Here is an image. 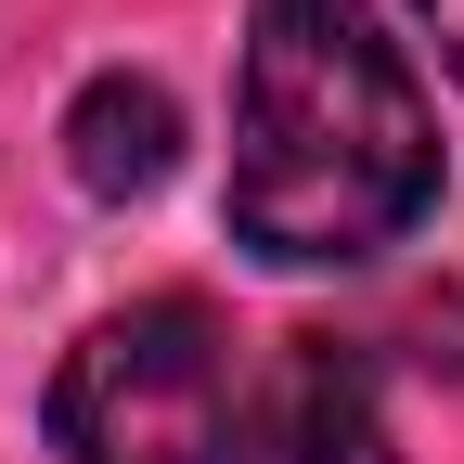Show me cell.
<instances>
[{
    "label": "cell",
    "instance_id": "cell-5",
    "mask_svg": "<svg viewBox=\"0 0 464 464\" xmlns=\"http://www.w3.org/2000/svg\"><path fill=\"white\" fill-rule=\"evenodd\" d=\"M413 26H426V39H439V65H451V78H464V0H413Z\"/></svg>",
    "mask_w": 464,
    "mask_h": 464
},
{
    "label": "cell",
    "instance_id": "cell-1",
    "mask_svg": "<svg viewBox=\"0 0 464 464\" xmlns=\"http://www.w3.org/2000/svg\"><path fill=\"white\" fill-rule=\"evenodd\" d=\"M439 207V103L374 0H258L232 65V232L271 271H362Z\"/></svg>",
    "mask_w": 464,
    "mask_h": 464
},
{
    "label": "cell",
    "instance_id": "cell-2",
    "mask_svg": "<svg viewBox=\"0 0 464 464\" xmlns=\"http://www.w3.org/2000/svg\"><path fill=\"white\" fill-rule=\"evenodd\" d=\"M232 323L207 297H130L52 362L39 426L65 464H232Z\"/></svg>",
    "mask_w": 464,
    "mask_h": 464
},
{
    "label": "cell",
    "instance_id": "cell-4",
    "mask_svg": "<svg viewBox=\"0 0 464 464\" xmlns=\"http://www.w3.org/2000/svg\"><path fill=\"white\" fill-rule=\"evenodd\" d=\"M65 168H78V194H103V207L155 194L168 168H181V103H168L155 78H91L65 103Z\"/></svg>",
    "mask_w": 464,
    "mask_h": 464
},
{
    "label": "cell",
    "instance_id": "cell-3",
    "mask_svg": "<svg viewBox=\"0 0 464 464\" xmlns=\"http://www.w3.org/2000/svg\"><path fill=\"white\" fill-rule=\"evenodd\" d=\"M232 464H400V439L374 413V374L348 362L335 335H284L271 374H246Z\"/></svg>",
    "mask_w": 464,
    "mask_h": 464
}]
</instances>
